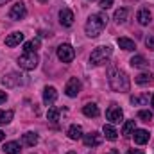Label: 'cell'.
<instances>
[{
  "label": "cell",
  "instance_id": "6da1fadb",
  "mask_svg": "<svg viewBox=\"0 0 154 154\" xmlns=\"http://www.w3.org/2000/svg\"><path fill=\"white\" fill-rule=\"evenodd\" d=\"M108 82H109L111 90H113V91H118V93L129 91V86H131L127 74L122 72L120 68H111V70L108 72Z\"/></svg>",
  "mask_w": 154,
  "mask_h": 154
},
{
  "label": "cell",
  "instance_id": "7a4b0ae2",
  "mask_svg": "<svg viewBox=\"0 0 154 154\" xmlns=\"http://www.w3.org/2000/svg\"><path fill=\"white\" fill-rule=\"evenodd\" d=\"M106 23H108V16H106L104 13L91 14V16L88 18V22H86V25H84V32H86L90 38H97V36L102 34Z\"/></svg>",
  "mask_w": 154,
  "mask_h": 154
},
{
  "label": "cell",
  "instance_id": "3957f363",
  "mask_svg": "<svg viewBox=\"0 0 154 154\" xmlns=\"http://www.w3.org/2000/svg\"><path fill=\"white\" fill-rule=\"evenodd\" d=\"M39 63V57L36 52H23L20 57H18V65H20V68L22 70H34L36 66H38Z\"/></svg>",
  "mask_w": 154,
  "mask_h": 154
},
{
  "label": "cell",
  "instance_id": "277c9868",
  "mask_svg": "<svg viewBox=\"0 0 154 154\" xmlns=\"http://www.w3.org/2000/svg\"><path fill=\"white\" fill-rule=\"evenodd\" d=\"M111 47H108V45H102V47H97L93 52H91V56H90V63L91 65H102V63H106V59L111 56Z\"/></svg>",
  "mask_w": 154,
  "mask_h": 154
},
{
  "label": "cell",
  "instance_id": "5b68a950",
  "mask_svg": "<svg viewBox=\"0 0 154 154\" xmlns=\"http://www.w3.org/2000/svg\"><path fill=\"white\" fill-rule=\"evenodd\" d=\"M57 57H59V61H63V63H72L74 57H75V50H74V47L68 45V43L59 45V47H57Z\"/></svg>",
  "mask_w": 154,
  "mask_h": 154
},
{
  "label": "cell",
  "instance_id": "8992f818",
  "mask_svg": "<svg viewBox=\"0 0 154 154\" xmlns=\"http://www.w3.org/2000/svg\"><path fill=\"white\" fill-rule=\"evenodd\" d=\"M25 14H27V7H25L23 2H16L9 9V18L11 20H22V18H25Z\"/></svg>",
  "mask_w": 154,
  "mask_h": 154
},
{
  "label": "cell",
  "instance_id": "52a82bcc",
  "mask_svg": "<svg viewBox=\"0 0 154 154\" xmlns=\"http://www.w3.org/2000/svg\"><path fill=\"white\" fill-rule=\"evenodd\" d=\"M79 91H81V81H79L77 77H72V79L66 82V86H65V93L74 99V97L79 95Z\"/></svg>",
  "mask_w": 154,
  "mask_h": 154
},
{
  "label": "cell",
  "instance_id": "ba28073f",
  "mask_svg": "<svg viewBox=\"0 0 154 154\" xmlns=\"http://www.w3.org/2000/svg\"><path fill=\"white\" fill-rule=\"evenodd\" d=\"M82 142H84L86 147H99L102 143V134H99L95 131L93 133H88V134L82 136Z\"/></svg>",
  "mask_w": 154,
  "mask_h": 154
},
{
  "label": "cell",
  "instance_id": "9c48e42d",
  "mask_svg": "<svg viewBox=\"0 0 154 154\" xmlns=\"http://www.w3.org/2000/svg\"><path fill=\"white\" fill-rule=\"evenodd\" d=\"M106 118L109 120V124H120L122 118H124V111H122L118 106H111V108L106 111Z\"/></svg>",
  "mask_w": 154,
  "mask_h": 154
},
{
  "label": "cell",
  "instance_id": "30bf717a",
  "mask_svg": "<svg viewBox=\"0 0 154 154\" xmlns=\"http://www.w3.org/2000/svg\"><path fill=\"white\" fill-rule=\"evenodd\" d=\"M57 100V90L54 86H47L43 90V104L45 106H52Z\"/></svg>",
  "mask_w": 154,
  "mask_h": 154
},
{
  "label": "cell",
  "instance_id": "8fae6325",
  "mask_svg": "<svg viewBox=\"0 0 154 154\" xmlns=\"http://www.w3.org/2000/svg\"><path fill=\"white\" fill-rule=\"evenodd\" d=\"M59 22H61V25L63 27H70L72 23H74V13L70 11V9H61L59 11Z\"/></svg>",
  "mask_w": 154,
  "mask_h": 154
},
{
  "label": "cell",
  "instance_id": "7c38bea8",
  "mask_svg": "<svg viewBox=\"0 0 154 154\" xmlns=\"http://www.w3.org/2000/svg\"><path fill=\"white\" fill-rule=\"evenodd\" d=\"M133 138H134V143L143 145V143L149 142V131H145V129H134L133 131Z\"/></svg>",
  "mask_w": 154,
  "mask_h": 154
},
{
  "label": "cell",
  "instance_id": "4fadbf2b",
  "mask_svg": "<svg viewBox=\"0 0 154 154\" xmlns=\"http://www.w3.org/2000/svg\"><path fill=\"white\" fill-rule=\"evenodd\" d=\"M136 20L140 25H149L151 23V11L147 7H142L138 13H136Z\"/></svg>",
  "mask_w": 154,
  "mask_h": 154
},
{
  "label": "cell",
  "instance_id": "5bb4252c",
  "mask_svg": "<svg viewBox=\"0 0 154 154\" xmlns=\"http://www.w3.org/2000/svg\"><path fill=\"white\" fill-rule=\"evenodd\" d=\"M23 41V32H11L7 38H5V45L7 47H16Z\"/></svg>",
  "mask_w": 154,
  "mask_h": 154
},
{
  "label": "cell",
  "instance_id": "9a60e30c",
  "mask_svg": "<svg viewBox=\"0 0 154 154\" xmlns=\"http://www.w3.org/2000/svg\"><path fill=\"white\" fill-rule=\"evenodd\" d=\"M131 66H134V68H142V70H145L147 66H149V61L143 57V56H134V57H131Z\"/></svg>",
  "mask_w": 154,
  "mask_h": 154
},
{
  "label": "cell",
  "instance_id": "2e32d148",
  "mask_svg": "<svg viewBox=\"0 0 154 154\" xmlns=\"http://www.w3.org/2000/svg\"><path fill=\"white\" fill-rule=\"evenodd\" d=\"M2 151L5 154H22V147H20L18 142H7Z\"/></svg>",
  "mask_w": 154,
  "mask_h": 154
},
{
  "label": "cell",
  "instance_id": "e0dca14e",
  "mask_svg": "<svg viewBox=\"0 0 154 154\" xmlns=\"http://www.w3.org/2000/svg\"><path fill=\"white\" fill-rule=\"evenodd\" d=\"M102 133H104V136H106L108 140H111V142H115L116 138H118V133H116V129L113 127V124H104Z\"/></svg>",
  "mask_w": 154,
  "mask_h": 154
},
{
  "label": "cell",
  "instance_id": "ac0fdd59",
  "mask_svg": "<svg viewBox=\"0 0 154 154\" xmlns=\"http://www.w3.org/2000/svg\"><path fill=\"white\" fill-rule=\"evenodd\" d=\"M68 136H70V140H81V138L84 136V134H82V127L77 125V124L70 125V129H68Z\"/></svg>",
  "mask_w": 154,
  "mask_h": 154
},
{
  "label": "cell",
  "instance_id": "d6986e66",
  "mask_svg": "<svg viewBox=\"0 0 154 154\" xmlns=\"http://www.w3.org/2000/svg\"><path fill=\"white\" fill-rule=\"evenodd\" d=\"M22 142H23L25 145H29V147H34V145L38 143V134H36V133H31V131H29V133H25V134H23Z\"/></svg>",
  "mask_w": 154,
  "mask_h": 154
},
{
  "label": "cell",
  "instance_id": "ffe728a7",
  "mask_svg": "<svg viewBox=\"0 0 154 154\" xmlns=\"http://www.w3.org/2000/svg\"><path fill=\"white\" fill-rule=\"evenodd\" d=\"M118 47L120 48H124V50H134L136 48V45H134V41L133 39H129V38H118Z\"/></svg>",
  "mask_w": 154,
  "mask_h": 154
},
{
  "label": "cell",
  "instance_id": "44dd1931",
  "mask_svg": "<svg viewBox=\"0 0 154 154\" xmlns=\"http://www.w3.org/2000/svg\"><path fill=\"white\" fill-rule=\"evenodd\" d=\"M136 84H140V86H145V84H151V81H152V75H151V72H142L140 75H136Z\"/></svg>",
  "mask_w": 154,
  "mask_h": 154
},
{
  "label": "cell",
  "instance_id": "7402d4cb",
  "mask_svg": "<svg viewBox=\"0 0 154 154\" xmlns=\"http://www.w3.org/2000/svg\"><path fill=\"white\" fill-rule=\"evenodd\" d=\"M82 113L86 116H90V118H91V116H97L99 115V106H97V104H86V106L82 108Z\"/></svg>",
  "mask_w": 154,
  "mask_h": 154
},
{
  "label": "cell",
  "instance_id": "603a6c76",
  "mask_svg": "<svg viewBox=\"0 0 154 154\" xmlns=\"http://www.w3.org/2000/svg\"><path fill=\"white\" fill-rule=\"evenodd\" d=\"M133 131H134V120H127V122L122 125V134H124L125 138H129V136L133 134Z\"/></svg>",
  "mask_w": 154,
  "mask_h": 154
},
{
  "label": "cell",
  "instance_id": "cb8c5ba5",
  "mask_svg": "<svg viewBox=\"0 0 154 154\" xmlns=\"http://www.w3.org/2000/svg\"><path fill=\"white\" fill-rule=\"evenodd\" d=\"M38 48H39V38L31 39V41H27L23 45V52H36Z\"/></svg>",
  "mask_w": 154,
  "mask_h": 154
},
{
  "label": "cell",
  "instance_id": "d4e9b609",
  "mask_svg": "<svg viewBox=\"0 0 154 154\" xmlns=\"http://www.w3.org/2000/svg\"><path fill=\"white\" fill-rule=\"evenodd\" d=\"M13 116H14V113H13L11 109H7V111H2V109H0V125L9 124V122L13 120Z\"/></svg>",
  "mask_w": 154,
  "mask_h": 154
},
{
  "label": "cell",
  "instance_id": "484cf974",
  "mask_svg": "<svg viewBox=\"0 0 154 154\" xmlns=\"http://www.w3.org/2000/svg\"><path fill=\"white\" fill-rule=\"evenodd\" d=\"M125 18H127V9H125V7L116 9V11H115V20L118 22V23H124V22H125Z\"/></svg>",
  "mask_w": 154,
  "mask_h": 154
},
{
  "label": "cell",
  "instance_id": "4316f807",
  "mask_svg": "<svg viewBox=\"0 0 154 154\" xmlns=\"http://www.w3.org/2000/svg\"><path fill=\"white\" fill-rule=\"evenodd\" d=\"M47 118H48L50 122H57V120H59V109L50 108V109L47 111Z\"/></svg>",
  "mask_w": 154,
  "mask_h": 154
},
{
  "label": "cell",
  "instance_id": "83f0119b",
  "mask_svg": "<svg viewBox=\"0 0 154 154\" xmlns=\"http://www.w3.org/2000/svg\"><path fill=\"white\" fill-rule=\"evenodd\" d=\"M138 118L143 120V122H149V120H152V111H149V109H140V111H138Z\"/></svg>",
  "mask_w": 154,
  "mask_h": 154
},
{
  "label": "cell",
  "instance_id": "f1b7e54d",
  "mask_svg": "<svg viewBox=\"0 0 154 154\" xmlns=\"http://www.w3.org/2000/svg\"><path fill=\"white\" fill-rule=\"evenodd\" d=\"M147 100H149V97H147V95H142V97H133V99H131V104H133V106H143Z\"/></svg>",
  "mask_w": 154,
  "mask_h": 154
},
{
  "label": "cell",
  "instance_id": "f546056e",
  "mask_svg": "<svg viewBox=\"0 0 154 154\" xmlns=\"http://www.w3.org/2000/svg\"><path fill=\"white\" fill-rule=\"evenodd\" d=\"M145 45H147V48L154 50V34H149V36L145 38Z\"/></svg>",
  "mask_w": 154,
  "mask_h": 154
},
{
  "label": "cell",
  "instance_id": "4dcf8cb0",
  "mask_svg": "<svg viewBox=\"0 0 154 154\" xmlns=\"http://www.w3.org/2000/svg\"><path fill=\"white\" fill-rule=\"evenodd\" d=\"M113 2H115V0H99V5H100L102 9H108V7L113 5Z\"/></svg>",
  "mask_w": 154,
  "mask_h": 154
},
{
  "label": "cell",
  "instance_id": "1f68e13d",
  "mask_svg": "<svg viewBox=\"0 0 154 154\" xmlns=\"http://www.w3.org/2000/svg\"><path fill=\"white\" fill-rule=\"evenodd\" d=\"M125 154H145L142 149H131V151H127Z\"/></svg>",
  "mask_w": 154,
  "mask_h": 154
},
{
  "label": "cell",
  "instance_id": "d6a6232c",
  "mask_svg": "<svg viewBox=\"0 0 154 154\" xmlns=\"http://www.w3.org/2000/svg\"><path fill=\"white\" fill-rule=\"evenodd\" d=\"M5 99H7V93H5V91H0V104L5 102Z\"/></svg>",
  "mask_w": 154,
  "mask_h": 154
},
{
  "label": "cell",
  "instance_id": "836d02e7",
  "mask_svg": "<svg viewBox=\"0 0 154 154\" xmlns=\"http://www.w3.org/2000/svg\"><path fill=\"white\" fill-rule=\"evenodd\" d=\"M7 2H11V0H0V5H5Z\"/></svg>",
  "mask_w": 154,
  "mask_h": 154
},
{
  "label": "cell",
  "instance_id": "e575fe53",
  "mask_svg": "<svg viewBox=\"0 0 154 154\" xmlns=\"http://www.w3.org/2000/svg\"><path fill=\"white\" fill-rule=\"evenodd\" d=\"M4 138H5V134H4V133H2V131H0V142H2V140H4Z\"/></svg>",
  "mask_w": 154,
  "mask_h": 154
},
{
  "label": "cell",
  "instance_id": "d590c367",
  "mask_svg": "<svg viewBox=\"0 0 154 154\" xmlns=\"http://www.w3.org/2000/svg\"><path fill=\"white\" fill-rule=\"evenodd\" d=\"M151 106H152V109H154V95H152V99H151Z\"/></svg>",
  "mask_w": 154,
  "mask_h": 154
},
{
  "label": "cell",
  "instance_id": "8d00e7d4",
  "mask_svg": "<svg viewBox=\"0 0 154 154\" xmlns=\"http://www.w3.org/2000/svg\"><path fill=\"white\" fill-rule=\"evenodd\" d=\"M66 154H75V152H74V151H70V152H66Z\"/></svg>",
  "mask_w": 154,
  "mask_h": 154
},
{
  "label": "cell",
  "instance_id": "74e56055",
  "mask_svg": "<svg viewBox=\"0 0 154 154\" xmlns=\"http://www.w3.org/2000/svg\"><path fill=\"white\" fill-rule=\"evenodd\" d=\"M39 2H47V0H39Z\"/></svg>",
  "mask_w": 154,
  "mask_h": 154
}]
</instances>
